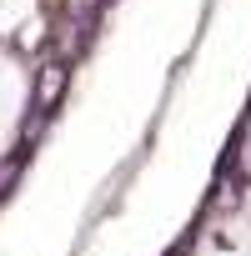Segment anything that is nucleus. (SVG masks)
Returning a JSON list of instances; mask_svg holds the SVG:
<instances>
[{"label":"nucleus","instance_id":"nucleus-1","mask_svg":"<svg viewBox=\"0 0 251 256\" xmlns=\"http://www.w3.org/2000/svg\"><path fill=\"white\" fill-rule=\"evenodd\" d=\"M60 86H66V66H46V70H40V86H36V110L56 106Z\"/></svg>","mask_w":251,"mask_h":256}]
</instances>
